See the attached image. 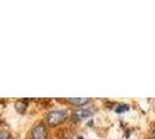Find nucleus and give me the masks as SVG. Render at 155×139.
<instances>
[{
  "label": "nucleus",
  "instance_id": "f257e3e1",
  "mask_svg": "<svg viewBox=\"0 0 155 139\" xmlns=\"http://www.w3.org/2000/svg\"><path fill=\"white\" fill-rule=\"evenodd\" d=\"M67 118V113L65 110H52L46 115V124L49 126H57L61 124Z\"/></svg>",
  "mask_w": 155,
  "mask_h": 139
},
{
  "label": "nucleus",
  "instance_id": "f03ea898",
  "mask_svg": "<svg viewBox=\"0 0 155 139\" xmlns=\"http://www.w3.org/2000/svg\"><path fill=\"white\" fill-rule=\"evenodd\" d=\"M94 113H95V109L91 108V107H80V108H78L73 111L72 118L74 122H81V121L93 116Z\"/></svg>",
  "mask_w": 155,
  "mask_h": 139
},
{
  "label": "nucleus",
  "instance_id": "7ed1b4c3",
  "mask_svg": "<svg viewBox=\"0 0 155 139\" xmlns=\"http://www.w3.org/2000/svg\"><path fill=\"white\" fill-rule=\"evenodd\" d=\"M30 139H48V132H46V127L44 124L38 123L37 125L31 130V136Z\"/></svg>",
  "mask_w": 155,
  "mask_h": 139
},
{
  "label": "nucleus",
  "instance_id": "20e7f679",
  "mask_svg": "<svg viewBox=\"0 0 155 139\" xmlns=\"http://www.w3.org/2000/svg\"><path fill=\"white\" fill-rule=\"evenodd\" d=\"M67 101L78 107H84V104H87L89 102V99H87V98H70V99H67Z\"/></svg>",
  "mask_w": 155,
  "mask_h": 139
},
{
  "label": "nucleus",
  "instance_id": "39448f33",
  "mask_svg": "<svg viewBox=\"0 0 155 139\" xmlns=\"http://www.w3.org/2000/svg\"><path fill=\"white\" fill-rule=\"evenodd\" d=\"M26 107H27V104H26V101H18L16 102V104H15V108H16V110L19 111V113H23L25 110H26Z\"/></svg>",
  "mask_w": 155,
  "mask_h": 139
},
{
  "label": "nucleus",
  "instance_id": "423d86ee",
  "mask_svg": "<svg viewBox=\"0 0 155 139\" xmlns=\"http://www.w3.org/2000/svg\"><path fill=\"white\" fill-rule=\"evenodd\" d=\"M129 110V106L127 104H120L119 107L116 108L117 113H124V111H127Z\"/></svg>",
  "mask_w": 155,
  "mask_h": 139
},
{
  "label": "nucleus",
  "instance_id": "0eeeda50",
  "mask_svg": "<svg viewBox=\"0 0 155 139\" xmlns=\"http://www.w3.org/2000/svg\"><path fill=\"white\" fill-rule=\"evenodd\" d=\"M0 139H11V134L5 131H0Z\"/></svg>",
  "mask_w": 155,
  "mask_h": 139
},
{
  "label": "nucleus",
  "instance_id": "6e6552de",
  "mask_svg": "<svg viewBox=\"0 0 155 139\" xmlns=\"http://www.w3.org/2000/svg\"><path fill=\"white\" fill-rule=\"evenodd\" d=\"M152 139H155V126L153 129V131H152Z\"/></svg>",
  "mask_w": 155,
  "mask_h": 139
}]
</instances>
